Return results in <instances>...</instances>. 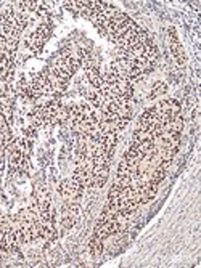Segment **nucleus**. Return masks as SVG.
<instances>
[{
	"label": "nucleus",
	"instance_id": "f257e3e1",
	"mask_svg": "<svg viewBox=\"0 0 201 268\" xmlns=\"http://www.w3.org/2000/svg\"><path fill=\"white\" fill-rule=\"evenodd\" d=\"M84 186L81 185V183H77L74 178L71 177V178H66V180H63L61 183H60V186H58V191H60V194L64 198V199H71V201H77L81 196H82V193H84Z\"/></svg>",
	"mask_w": 201,
	"mask_h": 268
},
{
	"label": "nucleus",
	"instance_id": "f03ea898",
	"mask_svg": "<svg viewBox=\"0 0 201 268\" xmlns=\"http://www.w3.org/2000/svg\"><path fill=\"white\" fill-rule=\"evenodd\" d=\"M167 36H169V47H171V52H172V57L175 60V63L178 66H184L187 63V55H185V50L182 47L181 40L177 37V32L174 28H169L167 29Z\"/></svg>",
	"mask_w": 201,
	"mask_h": 268
},
{
	"label": "nucleus",
	"instance_id": "7ed1b4c3",
	"mask_svg": "<svg viewBox=\"0 0 201 268\" xmlns=\"http://www.w3.org/2000/svg\"><path fill=\"white\" fill-rule=\"evenodd\" d=\"M153 108L156 109V113L166 114V116H169L171 119L178 116V114H182L181 113V103H178L175 98H164Z\"/></svg>",
	"mask_w": 201,
	"mask_h": 268
},
{
	"label": "nucleus",
	"instance_id": "20e7f679",
	"mask_svg": "<svg viewBox=\"0 0 201 268\" xmlns=\"http://www.w3.org/2000/svg\"><path fill=\"white\" fill-rule=\"evenodd\" d=\"M85 77L87 81L91 82L92 88H100V85L103 84V79H102V71H100V66H92V68H87L85 69Z\"/></svg>",
	"mask_w": 201,
	"mask_h": 268
},
{
	"label": "nucleus",
	"instance_id": "39448f33",
	"mask_svg": "<svg viewBox=\"0 0 201 268\" xmlns=\"http://www.w3.org/2000/svg\"><path fill=\"white\" fill-rule=\"evenodd\" d=\"M184 130V117L182 114H178L172 117L169 122H166L163 126V132H174V133H182Z\"/></svg>",
	"mask_w": 201,
	"mask_h": 268
},
{
	"label": "nucleus",
	"instance_id": "423d86ee",
	"mask_svg": "<svg viewBox=\"0 0 201 268\" xmlns=\"http://www.w3.org/2000/svg\"><path fill=\"white\" fill-rule=\"evenodd\" d=\"M167 93V84L163 82V81H156L151 87V92H150V100H154V98H158V96H163Z\"/></svg>",
	"mask_w": 201,
	"mask_h": 268
},
{
	"label": "nucleus",
	"instance_id": "0eeeda50",
	"mask_svg": "<svg viewBox=\"0 0 201 268\" xmlns=\"http://www.w3.org/2000/svg\"><path fill=\"white\" fill-rule=\"evenodd\" d=\"M147 140H153V132L143 130V129H136V130H133L132 143H140V141H147Z\"/></svg>",
	"mask_w": 201,
	"mask_h": 268
},
{
	"label": "nucleus",
	"instance_id": "6e6552de",
	"mask_svg": "<svg viewBox=\"0 0 201 268\" xmlns=\"http://www.w3.org/2000/svg\"><path fill=\"white\" fill-rule=\"evenodd\" d=\"M102 249H103V239H100L98 236H92V239H91V251H92V254L94 255H98L100 252H102Z\"/></svg>",
	"mask_w": 201,
	"mask_h": 268
}]
</instances>
